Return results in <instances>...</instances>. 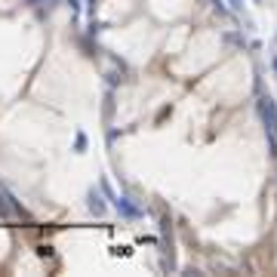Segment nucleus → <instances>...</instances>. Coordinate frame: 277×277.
I'll return each instance as SVG.
<instances>
[{"label": "nucleus", "instance_id": "nucleus-1", "mask_svg": "<svg viewBox=\"0 0 277 277\" xmlns=\"http://www.w3.org/2000/svg\"><path fill=\"white\" fill-rule=\"evenodd\" d=\"M262 117H265V123H268V133L274 136L277 133V111H274V105H271V99H262Z\"/></svg>", "mask_w": 277, "mask_h": 277}, {"label": "nucleus", "instance_id": "nucleus-2", "mask_svg": "<svg viewBox=\"0 0 277 277\" xmlns=\"http://www.w3.org/2000/svg\"><path fill=\"white\" fill-rule=\"evenodd\" d=\"M114 206H117V210H120L123 216H130V219H136V216H138V210H136V206H130L126 200H120V197H117V203H114Z\"/></svg>", "mask_w": 277, "mask_h": 277}, {"label": "nucleus", "instance_id": "nucleus-5", "mask_svg": "<svg viewBox=\"0 0 277 277\" xmlns=\"http://www.w3.org/2000/svg\"><path fill=\"white\" fill-rule=\"evenodd\" d=\"M274 68H277V62H274Z\"/></svg>", "mask_w": 277, "mask_h": 277}, {"label": "nucleus", "instance_id": "nucleus-3", "mask_svg": "<svg viewBox=\"0 0 277 277\" xmlns=\"http://www.w3.org/2000/svg\"><path fill=\"white\" fill-rule=\"evenodd\" d=\"M6 200H9V194H0V216H3V219H9L16 213V206H6Z\"/></svg>", "mask_w": 277, "mask_h": 277}, {"label": "nucleus", "instance_id": "nucleus-4", "mask_svg": "<svg viewBox=\"0 0 277 277\" xmlns=\"http://www.w3.org/2000/svg\"><path fill=\"white\" fill-rule=\"evenodd\" d=\"M89 210L96 213V216H102V213H105V203H102V200L96 197V194H92V197H89Z\"/></svg>", "mask_w": 277, "mask_h": 277}]
</instances>
